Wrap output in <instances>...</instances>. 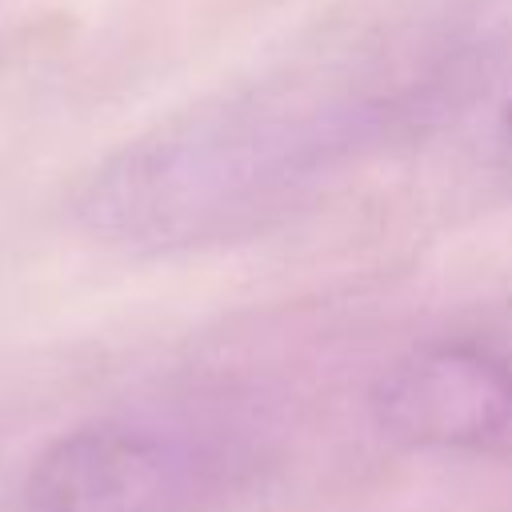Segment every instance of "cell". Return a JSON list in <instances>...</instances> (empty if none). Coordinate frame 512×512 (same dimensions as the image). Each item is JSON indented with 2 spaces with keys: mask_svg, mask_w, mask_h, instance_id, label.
I'll return each mask as SVG.
<instances>
[{
  "mask_svg": "<svg viewBox=\"0 0 512 512\" xmlns=\"http://www.w3.org/2000/svg\"><path fill=\"white\" fill-rule=\"evenodd\" d=\"M276 152V140L232 116L184 120L104 160L76 212L88 232L116 244L176 248L208 240L280 180L284 160Z\"/></svg>",
  "mask_w": 512,
  "mask_h": 512,
  "instance_id": "6da1fadb",
  "label": "cell"
},
{
  "mask_svg": "<svg viewBox=\"0 0 512 512\" xmlns=\"http://www.w3.org/2000/svg\"><path fill=\"white\" fill-rule=\"evenodd\" d=\"M212 456L144 420H92L56 436L24 476L28 512H200Z\"/></svg>",
  "mask_w": 512,
  "mask_h": 512,
  "instance_id": "7a4b0ae2",
  "label": "cell"
},
{
  "mask_svg": "<svg viewBox=\"0 0 512 512\" xmlns=\"http://www.w3.org/2000/svg\"><path fill=\"white\" fill-rule=\"evenodd\" d=\"M380 432L412 448L512 456V360L480 344H428L372 388Z\"/></svg>",
  "mask_w": 512,
  "mask_h": 512,
  "instance_id": "3957f363",
  "label": "cell"
},
{
  "mask_svg": "<svg viewBox=\"0 0 512 512\" xmlns=\"http://www.w3.org/2000/svg\"><path fill=\"white\" fill-rule=\"evenodd\" d=\"M504 128H508V136H512V104H508V112H504Z\"/></svg>",
  "mask_w": 512,
  "mask_h": 512,
  "instance_id": "277c9868",
  "label": "cell"
}]
</instances>
